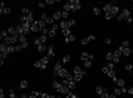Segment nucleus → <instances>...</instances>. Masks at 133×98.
<instances>
[{
	"label": "nucleus",
	"instance_id": "1",
	"mask_svg": "<svg viewBox=\"0 0 133 98\" xmlns=\"http://www.w3.org/2000/svg\"><path fill=\"white\" fill-rule=\"evenodd\" d=\"M81 9V5H80L79 0H68V2H65V5H64V10L65 12H74V10H80Z\"/></svg>",
	"mask_w": 133,
	"mask_h": 98
},
{
	"label": "nucleus",
	"instance_id": "2",
	"mask_svg": "<svg viewBox=\"0 0 133 98\" xmlns=\"http://www.w3.org/2000/svg\"><path fill=\"white\" fill-rule=\"evenodd\" d=\"M130 18H132V15H130V10L129 9H123L121 12H120V15L117 16V19L121 22V21H124V22H129L130 21Z\"/></svg>",
	"mask_w": 133,
	"mask_h": 98
},
{
	"label": "nucleus",
	"instance_id": "3",
	"mask_svg": "<svg viewBox=\"0 0 133 98\" xmlns=\"http://www.w3.org/2000/svg\"><path fill=\"white\" fill-rule=\"evenodd\" d=\"M49 60H50V59L47 57V56H44V57L42 59V60L35 62V63H34V66L37 67V69H42V70H44V69L47 67V65H49Z\"/></svg>",
	"mask_w": 133,
	"mask_h": 98
},
{
	"label": "nucleus",
	"instance_id": "4",
	"mask_svg": "<svg viewBox=\"0 0 133 98\" xmlns=\"http://www.w3.org/2000/svg\"><path fill=\"white\" fill-rule=\"evenodd\" d=\"M16 41H19V35H9L8 38H5V40H3V42H5V44H6V45H15V42H16Z\"/></svg>",
	"mask_w": 133,
	"mask_h": 98
},
{
	"label": "nucleus",
	"instance_id": "5",
	"mask_svg": "<svg viewBox=\"0 0 133 98\" xmlns=\"http://www.w3.org/2000/svg\"><path fill=\"white\" fill-rule=\"evenodd\" d=\"M96 94L101 98H109V91L106 88H102V86H96Z\"/></svg>",
	"mask_w": 133,
	"mask_h": 98
},
{
	"label": "nucleus",
	"instance_id": "6",
	"mask_svg": "<svg viewBox=\"0 0 133 98\" xmlns=\"http://www.w3.org/2000/svg\"><path fill=\"white\" fill-rule=\"evenodd\" d=\"M8 54H9V51H8V45L5 44V42H2V45H0V59H5L8 57Z\"/></svg>",
	"mask_w": 133,
	"mask_h": 98
},
{
	"label": "nucleus",
	"instance_id": "7",
	"mask_svg": "<svg viewBox=\"0 0 133 98\" xmlns=\"http://www.w3.org/2000/svg\"><path fill=\"white\" fill-rule=\"evenodd\" d=\"M0 13H2V15H10V13H12V8H10V6H6L5 3H2V5H0Z\"/></svg>",
	"mask_w": 133,
	"mask_h": 98
},
{
	"label": "nucleus",
	"instance_id": "8",
	"mask_svg": "<svg viewBox=\"0 0 133 98\" xmlns=\"http://www.w3.org/2000/svg\"><path fill=\"white\" fill-rule=\"evenodd\" d=\"M40 19L44 21L46 24H50V25L55 24V19H53L52 16H49V15H46V13H42V15H40Z\"/></svg>",
	"mask_w": 133,
	"mask_h": 98
},
{
	"label": "nucleus",
	"instance_id": "9",
	"mask_svg": "<svg viewBox=\"0 0 133 98\" xmlns=\"http://www.w3.org/2000/svg\"><path fill=\"white\" fill-rule=\"evenodd\" d=\"M111 70H114V63H111V62H109L105 67H102V73H105V75H108Z\"/></svg>",
	"mask_w": 133,
	"mask_h": 98
},
{
	"label": "nucleus",
	"instance_id": "10",
	"mask_svg": "<svg viewBox=\"0 0 133 98\" xmlns=\"http://www.w3.org/2000/svg\"><path fill=\"white\" fill-rule=\"evenodd\" d=\"M58 28H59L58 25L53 24L52 26L49 28V35H47V37H55V35H56V32H58Z\"/></svg>",
	"mask_w": 133,
	"mask_h": 98
},
{
	"label": "nucleus",
	"instance_id": "11",
	"mask_svg": "<svg viewBox=\"0 0 133 98\" xmlns=\"http://www.w3.org/2000/svg\"><path fill=\"white\" fill-rule=\"evenodd\" d=\"M62 70V62H58L56 65H55V67H53V75L55 76H59V72Z\"/></svg>",
	"mask_w": 133,
	"mask_h": 98
},
{
	"label": "nucleus",
	"instance_id": "12",
	"mask_svg": "<svg viewBox=\"0 0 133 98\" xmlns=\"http://www.w3.org/2000/svg\"><path fill=\"white\" fill-rule=\"evenodd\" d=\"M46 41H47V37H46V35H42V37H39V38H35V40H34V44H35V45L46 44Z\"/></svg>",
	"mask_w": 133,
	"mask_h": 98
},
{
	"label": "nucleus",
	"instance_id": "13",
	"mask_svg": "<svg viewBox=\"0 0 133 98\" xmlns=\"http://www.w3.org/2000/svg\"><path fill=\"white\" fill-rule=\"evenodd\" d=\"M81 60L83 62H92L93 60V54L92 53H83L81 54Z\"/></svg>",
	"mask_w": 133,
	"mask_h": 98
},
{
	"label": "nucleus",
	"instance_id": "14",
	"mask_svg": "<svg viewBox=\"0 0 133 98\" xmlns=\"http://www.w3.org/2000/svg\"><path fill=\"white\" fill-rule=\"evenodd\" d=\"M120 50H121L123 56H126V57H129V56L132 54V48H130V47H120Z\"/></svg>",
	"mask_w": 133,
	"mask_h": 98
},
{
	"label": "nucleus",
	"instance_id": "15",
	"mask_svg": "<svg viewBox=\"0 0 133 98\" xmlns=\"http://www.w3.org/2000/svg\"><path fill=\"white\" fill-rule=\"evenodd\" d=\"M47 57L49 59H53L55 57V48H53V45H47Z\"/></svg>",
	"mask_w": 133,
	"mask_h": 98
},
{
	"label": "nucleus",
	"instance_id": "16",
	"mask_svg": "<svg viewBox=\"0 0 133 98\" xmlns=\"http://www.w3.org/2000/svg\"><path fill=\"white\" fill-rule=\"evenodd\" d=\"M93 40H95V35H89V37H86L84 40L81 41V44H83V45H87V44H90Z\"/></svg>",
	"mask_w": 133,
	"mask_h": 98
},
{
	"label": "nucleus",
	"instance_id": "17",
	"mask_svg": "<svg viewBox=\"0 0 133 98\" xmlns=\"http://www.w3.org/2000/svg\"><path fill=\"white\" fill-rule=\"evenodd\" d=\"M127 92V88H117L114 91V95L115 97H118V95H121V94H126Z\"/></svg>",
	"mask_w": 133,
	"mask_h": 98
},
{
	"label": "nucleus",
	"instance_id": "18",
	"mask_svg": "<svg viewBox=\"0 0 133 98\" xmlns=\"http://www.w3.org/2000/svg\"><path fill=\"white\" fill-rule=\"evenodd\" d=\"M35 24L39 25V29H40V31L46 28V22H44V21H42V19H37V21H35Z\"/></svg>",
	"mask_w": 133,
	"mask_h": 98
},
{
	"label": "nucleus",
	"instance_id": "19",
	"mask_svg": "<svg viewBox=\"0 0 133 98\" xmlns=\"http://www.w3.org/2000/svg\"><path fill=\"white\" fill-rule=\"evenodd\" d=\"M74 75H81V76H83V75H86V72H84L81 67L75 66V67H74Z\"/></svg>",
	"mask_w": 133,
	"mask_h": 98
},
{
	"label": "nucleus",
	"instance_id": "20",
	"mask_svg": "<svg viewBox=\"0 0 133 98\" xmlns=\"http://www.w3.org/2000/svg\"><path fill=\"white\" fill-rule=\"evenodd\" d=\"M114 82L117 83V86H118V88H124V83H126V82H124V79H121V78H117Z\"/></svg>",
	"mask_w": 133,
	"mask_h": 98
},
{
	"label": "nucleus",
	"instance_id": "21",
	"mask_svg": "<svg viewBox=\"0 0 133 98\" xmlns=\"http://www.w3.org/2000/svg\"><path fill=\"white\" fill-rule=\"evenodd\" d=\"M59 28H62V29H67V28H70V25H68V21H64V19H62L61 24H59Z\"/></svg>",
	"mask_w": 133,
	"mask_h": 98
},
{
	"label": "nucleus",
	"instance_id": "22",
	"mask_svg": "<svg viewBox=\"0 0 133 98\" xmlns=\"http://www.w3.org/2000/svg\"><path fill=\"white\" fill-rule=\"evenodd\" d=\"M112 5H115V3H108V5H104V12H105V13H109V10H111V8H112Z\"/></svg>",
	"mask_w": 133,
	"mask_h": 98
},
{
	"label": "nucleus",
	"instance_id": "23",
	"mask_svg": "<svg viewBox=\"0 0 133 98\" xmlns=\"http://www.w3.org/2000/svg\"><path fill=\"white\" fill-rule=\"evenodd\" d=\"M68 75H70V73H68V70H67L65 67H62V70H61V72H59V76H61L62 79H64V78H67Z\"/></svg>",
	"mask_w": 133,
	"mask_h": 98
},
{
	"label": "nucleus",
	"instance_id": "24",
	"mask_svg": "<svg viewBox=\"0 0 133 98\" xmlns=\"http://www.w3.org/2000/svg\"><path fill=\"white\" fill-rule=\"evenodd\" d=\"M6 31H8L9 32V35H16V28H13V26H10V28H8V29H6Z\"/></svg>",
	"mask_w": 133,
	"mask_h": 98
},
{
	"label": "nucleus",
	"instance_id": "25",
	"mask_svg": "<svg viewBox=\"0 0 133 98\" xmlns=\"http://www.w3.org/2000/svg\"><path fill=\"white\" fill-rule=\"evenodd\" d=\"M62 35H64L65 38H68V37L71 35V29H70V28H67V29H62Z\"/></svg>",
	"mask_w": 133,
	"mask_h": 98
},
{
	"label": "nucleus",
	"instance_id": "26",
	"mask_svg": "<svg viewBox=\"0 0 133 98\" xmlns=\"http://www.w3.org/2000/svg\"><path fill=\"white\" fill-rule=\"evenodd\" d=\"M106 60H108V62H112V63H114V54H112V53H106Z\"/></svg>",
	"mask_w": 133,
	"mask_h": 98
},
{
	"label": "nucleus",
	"instance_id": "27",
	"mask_svg": "<svg viewBox=\"0 0 133 98\" xmlns=\"http://www.w3.org/2000/svg\"><path fill=\"white\" fill-rule=\"evenodd\" d=\"M52 18L55 19V21H56V19H62V12H55Z\"/></svg>",
	"mask_w": 133,
	"mask_h": 98
},
{
	"label": "nucleus",
	"instance_id": "28",
	"mask_svg": "<svg viewBox=\"0 0 133 98\" xmlns=\"http://www.w3.org/2000/svg\"><path fill=\"white\" fill-rule=\"evenodd\" d=\"M70 60H71V56L70 54H65L64 59H62V63H64V65H65V63H70Z\"/></svg>",
	"mask_w": 133,
	"mask_h": 98
},
{
	"label": "nucleus",
	"instance_id": "29",
	"mask_svg": "<svg viewBox=\"0 0 133 98\" xmlns=\"http://www.w3.org/2000/svg\"><path fill=\"white\" fill-rule=\"evenodd\" d=\"M27 86H28V82H27V81H22L21 83H19V86H18V88H19V89H25Z\"/></svg>",
	"mask_w": 133,
	"mask_h": 98
},
{
	"label": "nucleus",
	"instance_id": "30",
	"mask_svg": "<svg viewBox=\"0 0 133 98\" xmlns=\"http://www.w3.org/2000/svg\"><path fill=\"white\" fill-rule=\"evenodd\" d=\"M61 85H62L61 82H56V81H53V82H52V88H55L56 91L59 89V86H61Z\"/></svg>",
	"mask_w": 133,
	"mask_h": 98
},
{
	"label": "nucleus",
	"instance_id": "31",
	"mask_svg": "<svg viewBox=\"0 0 133 98\" xmlns=\"http://www.w3.org/2000/svg\"><path fill=\"white\" fill-rule=\"evenodd\" d=\"M37 50H39V53H43L44 50H47V47L44 44H40V45H37Z\"/></svg>",
	"mask_w": 133,
	"mask_h": 98
},
{
	"label": "nucleus",
	"instance_id": "32",
	"mask_svg": "<svg viewBox=\"0 0 133 98\" xmlns=\"http://www.w3.org/2000/svg\"><path fill=\"white\" fill-rule=\"evenodd\" d=\"M108 76H109L112 81H115V79H117V73H115V70H111V72L108 73Z\"/></svg>",
	"mask_w": 133,
	"mask_h": 98
},
{
	"label": "nucleus",
	"instance_id": "33",
	"mask_svg": "<svg viewBox=\"0 0 133 98\" xmlns=\"http://www.w3.org/2000/svg\"><path fill=\"white\" fill-rule=\"evenodd\" d=\"M8 37H9L8 31H2V32H0V38H2V40H5V38H8Z\"/></svg>",
	"mask_w": 133,
	"mask_h": 98
},
{
	"label": "nucleus",
	"instance_id": "34",
	"mask_svg": "<svg viewBox=\"0 0 133 98\" xmlns=\"http://www.w3.org/2000/svg\"><path fill=\"white\" fill-rule=\"evenodd\" d=\"M37 31H40V29H39V25L34 22V24L31 25V32H37Z\"/></svg>",
	"mask_w": 133,
	"mask_h": 98
},
{
	"label": "nucleus",
	"instance_id": "35",
	"mask_svg": "<svg viewBox=\"0 0 133 98\" xmlns=\"http://www.w3.org/2000/svg\"><path fill=\"white\" fill-rule=\"evenodd\" d=\"M19 42H21V44H25L27 42V35H19Z\"/></svg>",
	"mask_w": 133,
	"mask_h": 98
},
{
	"label": "nucleus",
	"instance_id": "36",
	"mask_svg": "<svg viewBox=\"0 0 133 98\" xmlns=\"http://www.w3.org/2000/svg\"><path fill=\"white\" fill-rule=\"evenodd\" d=\"M8 94H9V98H18V97H16V94L13 92V89H9V91H8Z\"/></svg>",
	"mask_w": 133,
	"mask_h": 98
},
{
	"label": "nucleus",
	"instance_id": "37",
	"mask_svg": "<svg viewBox=\"0 0 133 98\" xmlns=\"http://www.w3.org/2000/svg\"><path fill=\"white\" fill-rule=\"evenodd\" d=\"M124 69H126V70H133V65L132 63H126V65H124Z\"/></svg>",
	"mask_w": 133,
	"mask_h": 98
},
{
	"label": "nucleus",
	"instance_id": "38",
	"mask_svg": "<svg viewBox=\"0 0 133 98\" xmlns=\"http://www.w3.org/2000/svg\"><path fill=\"white\" fill-rule=\"evenodd\" d=\"M74 40H75V35H74V34H71L68 38H65V41H67V42H71V41H74Z\"/></svg>",
	"mask_w": 133,
	"mask_h": 98
},
{
	"label": "nucleus",
	"instance_id": "39",
	"mask_svg": "<svg viewBox=\"0 0 133 98\" xmlns=\"http://www.w3.org/2000/svg\"><path fill=\"white\" fill-rule=\"evenodd\" d=\"M65 97H67V98H80L79 95H75V94H72V92H70V94H67Z\"/></svg>",
	"mask_w": 133,
	"mask_h": 98
},
{
	"label": "nucleus",
	"instance_id": "40",
	"mask_svg": "<svg viewBox=\"0 0 133 98\" xmlns=\"http://www.w3.org/2000/svg\"><path fill=\"white\" fill-rule=\"evenodd\" d=\"M30 12H31V10H30L28 8H22V15H28Z\"/></svg>",
	"mask_w": 133,
	"mask_h": 98
},
{
	"label": "nucleus",
	"instance_id": "41",
	"mask_svg": "<svg viewBox=\"0 0 133 98\" xmlns=\"http://www.w3.org/2000/svg\"><path fill=\"white\" fill-rule=\"evenodd\" d=\"M68 13H70V12H65V10H62V19H64V21L68 18Z\"/></svg>",
	"mask_w": 133,
	"mask_h": 98
},
{
	"label": "nucleus",
	"instance_id": "42",
	"mask_svg": "<svg viewBox=\"0 0 133 98\" xmlns=\"http://www.w3.org/2000/svg\"><path fill=\"white\" fill-rule=\"evenodd\" d=\"M81 78H83V76H81V75H74V81H75V82L81 81Z\"/></svg>",
	"mask_w": 133,
	"mask_h": 98
},
{
	"label": "nucleus",
	"instance_id": "43",
	"mask_svg": "<svg viewBox=\"0 0 133 98\" xmlns=\"http://www.w3.org/2000/svg\"><path fill=\"white\" fill-rule=\"evenodd\" d=\"M8 51L9 53H13L15 51V45H8Z\"/></svg>",
	"mask_w": 133,
	"mask_h": 98
},
{
	"label": "nucleus",
	"instance_id": "44",
	"mask_svg": "<svg viewBox=\"0 0 133 98\" xmlns=\"http://www.w3.org/2000/svg\"><path fill=\"white\" fill-rule=\"evenodd\" d=\"M31 94H33V95H34V97H40V95H42V92H39V91H33V92H31Z\"/></svg>",
	"mask_w": 133,
	"mask_h": 98
},
{
	"label": "nucleus",
	"instance_id": "45",
	"mask_svg": "<svg viewBox=\"0 0 133 98\" xmlns=\"http://www.w3.org/2000/svg\"><path fill=\"white\" fill-rule=\"evenodd\" d=\"M93 13H95V15H101V9L95 8V9H93Z\"/></svg>",
	"mask_w": 133,
	"mask_h": 98
},
{
	"label": "nucleus",
	"instance_id": "46",
	"mask_svg": "<svg viewBox=\"0 0 133 98\" xmlns=\"http://www.w3.org/2000/svg\"><path fill=\"white\" fill-rule=\"evenodd\" d=\"M68 25H70V28L74 26V25H75V21H74V19H70V21H68Z\"/></svg>",
	"mask_w": 133,
	"mask_h": 98
},
{
	"label": "nucleus",
	"instance_id": "47",
	"mask_svg": "<svg viewBox=\"0 0 133 98\" xmlns=\"http://www.w3.org/2000/svg\"><path fill=\"white\" fill-rule=\"evenodd\" d=\"M21 98H37V97H34L33 94H30V95H21Z\"/></svg>",
	"mask_w": 133,
	"mask_h": 98
},
{
	"label": "nucleus",
	"instance_id": "48",
	"mask_svg": "<svg viewBox=\"0 0 133 98\" xmlns=\"http://www.w3.org/2000/svg\"><path fill=\"white\" fill-rule=\"evenodd\" d=\"M6 97V94H5V91L3 89H0V98H5Z\"/></svg>",
	"mask_w": 133,
	"mask_h": 98
},
{
	"label": "nucleus",
	"instance_id": "49",
	"mask_svg": "<svg viewBox=\"0 0 133 98\" xmlns=\"http://www.w3.org/2000/svg\"><path fill=\"white\" fill-rule=\"evenodd\" d=\"M44 6H46V2H40L39 3V8H44Z\"/></svg>",
	"mask_w": 133,
	"mask_h": 98
},
{
	"label": "nucleus",
	"instance_id": "50",
	"mask_svg": "<svg viewBox=\"0 0 133 98\" xmlns=\"http://www.w3.org/2000/svg\"><path fill=\"white\" fill-rule=\"evenodd\" d=\"M84 66H86V67H90V66H92V62H84Z\"/></svg>",
	"mask_w": 133,
	"mask_h": 98
},
{
	"label": "nucleus",
	"instance_id": "51",
	"mask_svg": "<svg viewBox=\"0 0 133 98\" xmlns=\"http://www.w3.org/2000/svg\"><path fill=\"white\" fill-rule=\"evenodd\" d=\"M53 3H55V0H47L46 2V5H53Z\"/></svg>",
	"mask_w": 133,
	"mask_h": 98
},
{
	"label": "nucleus",
	"instance_id": "52",
	"mask_svg": "<svg viewBox=\"0 0 133 98\" xmlns=\"http://www.w3.org/2000/svg\"><path fill=\"white\" fill-rule=\"evenodd\" d=\"M109 98H117V97H115L114 94H112V95H109Z\"/></svg>",
	"mask_w": 133,
	"mask_h": 98
},
{
	"label": "nucleus",
	"instance_id": "53",
	"mask_svg": "<svg viewBox=\"0 0 133 98\" xmlns=\"http://www.w3.org/2000/svg\"><path fill=\"white\" fill-rule=\"evenodd\" d=\"M129 22H130V24H132V22H133V16L130 18V21H129Z\"/></svg>",
	"mask_w": 133,
	"mask_h": 98
},
{
	"label": "nucleus",
	"instance_id": "54",
	"mask_svg": "<svg viewBox=\"0 0 133 98\" xmlns=\"http://www.w3.org/2000/svg\"><path fill=\"white\" fill-rule=\"evenodd\" d=\"M55 98H62V97H55Z\"/></svg>",
	"mask_w": 133,
	"mask_h": 98
},
{
	"label": "nucleus",
	"instance_id": "55",
	"mask_svg": "<svg viewBox=\"0 0 133 98\" xmlns=\"http://www.w3.org/2000/svg\"><path fill=\"white\" fill-rule=\"evenodd\" d=\"M64 98H67V97H65V95H64Z\"/></svg>",
	"mask_w": 133,
	"mask_h": 98
},
{
	"label": "nucleus",
	"instance_id": "56",
	"mask_svg": "<svg viewBox=\"0 0 133 98\" xmlns=\"http://www.w3.org/2000/svg\"><path fill=\"white\" fill-rule=\"evenodd\" d=\"M132 51H133V47H132Z\"/></svg>",
	"mask_w": 133,
	"mask_h": 98
},
{
	"label": "nucleus",
	"instance_id": "57",
	"mask_svg": "<svg viewBox=\"0 0 133 98\" xmlns=\"http://www.w3.org/2000/svg\"><path fill=\"white\" fill-rule=\"evenodd\" d=\"M132 65H133V63H132Z\"/></svg>",
	"mask_w": 133,
	"mask_h": 98
},
{
	"label": "nucleus",
	"instance_id": "58",
	"mask_svg": "<svg viewBox=\"0 0 133 98\" xmlns=\"http://www.w3.org/2000/svg\"><path fill=\"white\" fill-rule=\"evenodd\" d=\"M132 88H133V86H132Z\"/></svg>",
	"mask_w": 133,
	"mask_h": 98
}]
</instances>
